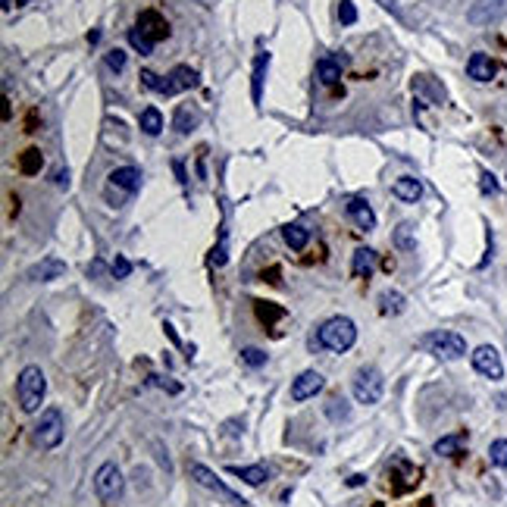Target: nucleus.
Returning a JSON list of instances; mask_svg holds the SVG:
<instances>
[{
	"mask_svg": "<svg viewBox=\"0 0 507 507\" xmlns=\"http://www.w3.org/2000/svg\"><path fill=\"white\" fill-rule=\"evenodd\" d=\"M495 72H498V66H495V60L488 54H473L467 60V75L473 81H492Z\"/></svg>",
	"mask_w": 507,
	"mask_h": 507,
	"instance_id": "15",
	"label": "nucleus"
},
{
	"mask_svg": "<svg viewBox=\"0 0 507 507\" xmlns=\"http://www.w3.org/2000/svg\"><path fill=\"white\" fill-rule=\"evenodd\" d=\"M110 185H116V188L129 191V195H135L138 188H141V169L135 166H119L110 172Z\"/></svg>",
	"mask_w": 507,
	"mask_h": 507,
	"instance_id": "16",
	"label": "nucleus"
},
{
	"mask_svg": "<svg viewBox=\"0 0 507 507\" xmlns=\"http://www.w3.org/2000/svg\"><path fill=\"white\" fill-rule=\"evenodd\" d=\"M317 341L326 348V351L345 354V351H351L354 341H357V326H354V319H348V317H332V319H326V323L319 326Z\"/></svg>",
	"mask_w": 507,
	"mask_h": 507,
	"instance_id": "1",
	"label": "nucleus"
},
{
	"mask_svg": "<svg viewBox=\"0 0 507 507\" xmlns=\"http://www.w3.org/2000/svg\"><path fill=\"white\" fill-rule=\"evenodd\" d=\"M338 19H341V26H354V22H357V7H354L351 0H341V3H338Z\"/></svg>",
	"mask_w": 507,
	"mask_h": 507,
	"instance_id": "36",
	"label": "nucleus"
},
{
	"mask_svg": "<svg viewBox=\"0 0 507 507\" xmlns=\"http://www.w3.org/2000/svg\"><path fill=\"white\" fill-rule=\"evenodd\" d=\"M122 473H119V467L116 464H101L97 467V473H95V495L103 501V504H113V501H119L122 498Z\"/></svg>",
	"mask_w": 507,
	"mask_h": 507,
	"instance_id": "6",
	"label": "nucleus"
},
{
	"mask_svg": "<svg viewBox=\"0 0 507 507\" xmlns=\"http://www.w3.org/2000/svg\"><path fill=\"white\" fill-rule=\"evenodd\" d=\"M141 85L144 88H150V91H157V95H166V88H169V81L160 79L157 72H150V69H141Z\"/></svg>",
	"mask_w": 507,
	"mask_h": 507,
	"instance_id": "31",
	"label": "nucleus"
},
{
	"mask_svg": "<svg viewBox=\"0 0 507 507\" xmlns=\"http://www.w3.org/2000/svg\"><path fill=\"white\" fill-rule=\"evenodd\" d=\"M32 282H54V279H63L66 276V264L63 260H57V257H44L41 264H34L32 270L26 272Z\"/></svg>",
	"mask_w": 507,
	"mask_h": 507,
	"instance_id": "12",
	"label": "nucleus"
},
{
	"mask_svg": "<svg viewBox=\"0 0 507 507\" xmlns=\"http://www.w3.org/2000/svg\"><path fill=\"white\" fill-rule=\"evenodd\" d=\"M241 364H248V366H264L266 364V351L264 348H241Z\"/></svg>",
	"mask_w": 507,
	"mask_h": 507,
	"instance_id": "33",
	"label": "nucleus"
},
{
	"mask_svg": "<svg viewBox=\"0 0 507 507\" xmlns=\"http://www.w3.org/2000/svg\"><path fill=\"white\" fill-rule=\"evenodd\" d=\"M26 3H28V0H16V7H26Z\"/></svg>",
	"mask_w": 507,
	"mask_h": 507,
	"instance_id": "45",
	"label": "nucleus"
},
{
	"mask_svg": "<svg viewBox=\"0 0 507 507\" xmlns=\"http://www.w3.org/2000/svg\"><path fill=\"white\" fill-rule=\"evenodd\" d=\"M188 473H191V479H195L197 486L210 488V492H217L219 498L232 501V504H238V507H244V504H248V501H244L241 495H235V492H232V488L226 486L223 479H217V473H213V470H207V467H203V464H197V460H195V464H188Z\"/></svg>",
	"mask_w": 507,
	"mask_h": 507,
	"instance_id": "7",
	"label": "nucleus"
},
{
	"mask_svg": "<svg viewBox=\"0 0 507 507\" xmlns=\"http://www.w3.org/2000/svg\"><path fill=\"white\" fill-rule=\"evenodd\" d=\"M501 16H507V0H479L470 7L467 19L473 26H488V22H498Z\"/></svg>",
	"mask_w": 507,
	"mask_h": 507,
	"instance_id": "10",
	"label": "nucleus"
},
{
	"mask_svg": "<svg viewBox=\"0 0 507 507\" xmlns=\"http://www.w3.org/2000/svg\"><path fill=\"white\" fill-rule=\"evenodd\" d=\"M348 217H351L364 232L376 229V213H372V207L364 201V197H354V201H348Z\"/></svg>",
	"mask_w": 507,
	"mask_h": 507,
	"instance_id": "18",
	"label": "nucleus"
},
{
	"mask_svg": "<svg viewBox=\"0 0 507 507\" xmlns=\"http://www.w3.org/2000/svg\"><path fill=\"white\" fill-rule=\"evenodd\" d=\"M354 398L357 404H379L382 392H386V376L376 370V366H360L354 372Z\"/></svg>",
	"mask_w": 507,
	"mask_h": 507,
	"instance_id": "4",
	"label": "nucleus"
},
{
	"mask_svg": "<svg viewBox=\"0 0 507 507\" xmlns=\"http://www.w3.org/2000/svg\"><path fill=\"white\" fill-rule=\"evenodd\" d=\"M226 260H229V254H226V238H223L217 248L210 250V264H213V266H226Z\"/></svg>",
	"mask_w": 507,
	"mask_h": 507,
	"instance_id": "39",
	"label": "nucleus"
},
{
	"mask_svg": "<svg viewBox=\"0 0 507 507\" xmlns=\"http://www.w3.org/2000/svg\"><path fill=\"white\" fill-rule=\"evenodd\" d=\"M150 382H154V386H160V388H166V392H172V395H179V392H182V388H179L176 382H166V379H163V376H150Z\"/></svg>",
	"mask_w": 507,
	"mask_h": 507,
	"instance_id": "41",
	"label": "nucleus"
},
{
	"mask_svg": "<svg viewBox=\"0 0 507 507\" xmlns=\"http://www.w3.org/2000/svg\"><path fill=\"white\" fill-rule=\"evenodd\" d=\"M372 270H376V250L372 248H357L354 250V260H351V272L357 279H370Z\"/></svg>",
	"mask_w": 507,
	"mask_h": 507,
	"instance_id": "21",
	"label": "nucleus"
},
{
	"mask_svg": "<svg viewBox=\"0 0 507 507\" xmlns=\"http://www.w3.org/2000/svg\"><path fill=\"white\" fill-rule=\"evenodd\" d=\"M172 126H176L179 135H188L191 129H197V126H201V110H197L195 103H179Z\"/></svg>",
	"mask_w": 507,
	"mask_h": 507,
	"instance_id": "19",
	"label": "nucleus"
},
{
	"mask_svg": "<svg viewBox=\"0 0 507 507\" xmlns=\"http://www.w3.org/2000/svg\"><path fill=\"white\" fill-rule=\"evenodd\" d=\"M41 166H44V157H41L38 148H28L26 154L19 157V169L26 172V176H34V172H41Z\"/></svg>",
	"mask_w": 507,
	"mask_h": 507,
	"instance_id": "28",
	"label": "nucleus"
},
{
	"mask_svg": "<svg viewBox=\"0 0 507 507\" xmlns=\"http://www.w3.org/2000/svg\"><path fill=\"white\" fill-rule=\"evenodd\" d=\"M282 238H285V244H288L291 250H304L307 241H310V232H307L304 226L291 223V226H285V229H282Z\"/></svg>",
	"mask_w": 507,
	"mask_h": 507,
	"instance_id": "25",
	"label": "nucleus"
},
{
	"mask_svg": "<svg viewBox=\"0 0 507 507\" xmlns=\"http://www.w3.org/2000/svg\"><path fill=\"white\" fill-rule=\"evenodd\" d=\"M172 169H176V176H179V182H182V185H185V182H188V179H185V166H182V163H172Z\"/></svg>",
	"mask_w": 507,
	"mask_h": 507,
	"instance_id": "42",
	"label": "nucleus"
},
{
	"mask_svg": "<svg viewBox=\"0 0 507 507\" xmlns=\"http://www.w3.org/2000/svg\"><path fill=\"white\" fill-rule=\"evenodd\" d=\"M419 348H423L426 354H433V357H439V360H460L464 354H467V341H464V335L448 332V329L426 332V335L419 338Z\"/></svg>",
	"mask_w": 507,
	"mask_h": 507,
	"instance_id": "3",
	"label": "nucleus"
},
{
	"mask_svg": "<svg viewBox=\"0 0 507 507\" xmlns=\"http://www.w3.org/2000/svg\"><path fill=\"white\" fill-rule=\"evenodd\" d=\"M166 81H169V88H166V95H179V91H191L197 85V72L191 66H176L172 72L166 75Z\"/></svg>",
	"mask_w": 507,
	"mask_h": 507,
	"instance_id": "17",
	"label": "nucleus"
},
{
	"mask_svg": "<svg viewBox=\"0 0 507 507\" xmlns=\"http://www.w3.org/2000/svg\"><path fill=\"white\" fill-rule=\"evenodd\" d=\"M488 460L501 470L507 467V439H495L492 445H488Z\"/></svg>",
	"mask_w": 507,
	"mask_h": 507,
	"instance_id": "30",
	"label": "nucleus"
},
{
	"mask_svg": "<svg viewBox=\"0 0 507 507\" xmlns=\"http://www.w3.org/2000/svg\"><path fill=\"white\" fill-rule=\"evenodd\" d=\"M464 441H467V435H464V433H457V435H445V439L435 441V454H439V457H454V454H460Z\"/></svg>",
	"mask_w": 507,
	"mask_h": 507,
	"instance_id": "27",
	"label": "nucleus"
},
{
	"mask_svg": "<svg viewBox=\"0 0 507 507\" xmlns=\"http://www.w3.org/2000/svg\"><path fill=\"white\" fill-rule=\"evenodd\" d=\"M364 482H366V476L357 473V476H351V479H348V486H364Z\"/></svg>",
	"mask_w": 507,
	"mask_h": 507,
	"instance_id": "43",
	"label": "nucleus"
},
{
	"mask_svg": "<svg viewBox=\"0 0 507 507\" xmlns=\"http://www.w3.org/2000/svg\"><path fill=\"white\" fill-rule=\"evenodd\" d=\"M410 223H401L398 229H395V244H398L401 250H413V235H410Z\"/></svg>",
	"mask_w": 507,
	"mask_h": 507,
	"instance_id": "35",
	"label": "nucleus"
},
{
	"mask_svg": "<svg viewBox=\"0 0 507 507\" xmlns=\"http://www.w3.org/2000/svg\"><path fill=\"white\" fill-rule=\"evenodd\" d=\"M473 370L482 372L486 379H492V382L504 379V364H501L498 348H492V345H479V348H476V351H473Z\"/></svg>",
	"mask_w": 507,
	"mask_h": 507,
	"instance_id": "9",
	"label": "nucleus"
},
{
	"mask_svg": "<svg viewBox=\"0 0 507 507\" xmlns=\"http://www.w3.org/2000/svg\"><path fill=\"white\" fill-rule=\"evenodd\" d=\"M392 191H395V197L404 201V203H417L419 197H423V185H419V179H413V176H401L398 182L392 185Z\"/></svg>",
	"mask_w": 507,
	"mask_h": 507,
	"instance_id": "20",
	"label": "nucleus"
},
{
	"mask_svg": "<svg viewBox=\"0 0 507 507\" xmlns=\"http://www.w3.org/2000/svg\"><path fill=\"white\" fill-rule=\"evenodd\" d=\"M379 3H382L386 10H398V0H379Z\"/></svg>",
	"mask_w": 507,
	"mask_h": 507,
	"instance_id": "44",
	"label": "nucleus"
},
{
	"mask_svg": "<svg viewBox=\"0 0 507 507\" xmlns=\"http://www.w3.org/2000/svg\"><path fill=\"white\" fill-rule=\"evenodd\" d=\"M232 476H238V479H244L248 486H264V479H270V470L266 467H229Z\"/></svg>",
	"mask_w": 507,
	"mask_h": 507,
	"instance_id": "26",
	"label": "nucleus"
},
{
	"mask_svg": "<svg viewBox=\"0 0 507 507\" xmlns=\"http://www.w3.org/2000/svg\"><path fill=\"white\" fill-rule=\"evenodd\" d=\"M282 307L270 304V301H257V317L264 319V323H272V319H282Z\"/></svg>",
	"mask_w": 507,
	"mask_h": 507,
	"instance_id": "34",
	"label": "nucleus"
},
{
	"mask_svg": "<svg viewBox=\"0 0 507 507\" xmlns=\"http://www.w3.org/2000/svg\"><path fill=\"white\" fill-rule=\"evenodd\" d=\"M129 44H132V48H135L141 57H150V54H154V41H150L138 26L129 28Z\"/></svg>",
	"mask_w": 507,
	"mask_h": 507,
	"instance_id": "29",
	"label": "nucleus"
},
{
	"mask_svg": "<svg viewBox=\"0 0 507 507\" xmlns=\"http://www.w3.org/2000/svg\"><path fill=\"white\" fill-rule=\"evenodd\" d=\"M266 69H270V54L260 50L257 60H254V75H250V101L260 107L264 101V81H266Z\"/></svg>",
	"mask_w": 507,
	"mask_h": 507,
	"instance_id": "14",
	"label": "nucleus"
},
{
	"mask_svg": "<svg viewBox=\"0 0 507 507\" xmlns=\"http://www.w3.org/2000/svg\"><path fill=\"white\" fill-rule=\"evenodd\" d=\"M479 188H482V195H498V182H495L492 172H482L479 176Z\"/></svg>",
	"mask_w": 507,
	"mask_h": 507,
	"instance_id": "40",
	"label": "nucleus"
},
{
	"mask_svg": "<svg viewBox=\"0 0 507 507\" xmlns=\"http://www.w3.org/2000/svg\"><path fill=\"white\" fill-rule=\"evenodd\" d=\"M66 435V423H63V410L60 407H48L41 413V419L34 423V441H38L44 451H54L57 445Z\"/></svg>",
	"mask_w": 507,
	"mask_h": 507,
	"instance_id": "5",
	"label": "nucleus"
},
{
	"mask_svg": "<svg viewBox=\"0 0 507 507\" xmlns=\"http://www.w3.org/2000/svg\"><path fill=\"white\" fill-rule=\"evenodd\" d=\"M326 379L319 376L317 370H304L295 382H291V401H307V398H317L323 392Z\"/></svg>",
	"mask_w": 507,
	"mask_h": 507,
	"instance_id": "11",
	"label": "nucleus"
},
{
	"mask_svg": "<svg viewBox=\"0 0 507 507\" xmlns=\"http://www.w3.org/2000/svg\"><path fill=\"white\" fill-rule=\"evenodd\" d=\"M407 307V298L401 295V291H382L379 295V313H386V317H398V313H404Z\"/></svg>",
	"mask_w": 507,
	"mask_h": 507,
	"instance_id": "23",
	"label": "nucleus"
},
{
	"mask_svg": "<svg viewBox=\"0 0 507 507\" xmlns=\"http://www.w3.org/2000/svg\"><path fill=\"white\" fill-rule=\"evenodd\" d=\"M341 63H345V57L338 60V57H323V60L317 63V79L323 81V85H335L338 79H341Z\"/></svg>",
	"mask_w": 507,
	"mask_h": 507,
	"instance_id": "22",
	"label": "nucleus"
},
{
	"mask_svg": "<svg viewBox=\"0 0 507 507\" xmlns=\"http://www.w3.org/2000/svg\"><path fill=\"white\" fill-rule=\"evenodd\" d=\"M410 88H413V95H417V103H419V107H429V103H445V101H448L445 85H441V81L435 79V75H429V72L413 75Z\"/></svg>",
	"mask_w": 507,
	"mask_h": 507,
	"instance_id": "8",
	"label": "nucleus"
},
{
	"mask_svg": "<svg viewBox=\"0 0 507 507\" xmlns=\"http://www.w3.org/2000/svg\"><path fill=\"white\" fill-rule=\"evenodd\" d=\"M135 26L141 28V32L148 34V38L154 41V44H157V41H163V38H166V34H169L166 19H163V16L157 13V10H144V13L138 16V22H135Z\"/></svg>",
	"mask_w": 507,
	"mask_h": 507,
	"instance_id": "13",
	"label": "nucleus"
},
{
	"mask_svg": "<svg viewBox=\"0 0 507 507\" xmlns=\"http://www.w3.org/2000/svg\"><path fill=\"white\" fill-rule=\"evenodd\" d=\"M107 66L113 69V72H122V69H126V54H122L119 48L107 50Z\"/></svg>",
	"mask_w": 507,
	"mask_h": 507,
	"instance_id": "38",
	"label": "nucleus"
},
{
	"mask_svg": "<svg viewBox=\"0 0 507 507\" xmlns=\"http://www.w3.org/2000/svg\"><path fill=\"white\" fill-rule=\"evenodd\" d=\"M138 126H141V132L144 135H160L163 132V113L157 107H144L141 110V116H138Z\"/></svg>",
	"mask_w": 507,
	"mask_h": 507,
	"instance_id": "24",
	"label": "nucleus"
},
{
	"mask_svg": "<svg viewBox=\"0 0 507 507\" xmlns=\"http://www.w3.org/2000/svg\"><path fill=\"white\" fill-rule=\"evenodd\" d=\"M44 395H48V379L41 372V366H26L16 379V398H19V407L26 413H38L41 404H44Z\"/></svg>",
	"mask_w": 507,
	"mask_h": 507,
	"instance_id": "2",
	"label": "nucleus"
},
{
	"mask_svg": "<svg viewBox=\"0 0 507 507\" xmlns=\"http://www.w3.org/2000/svg\"><path fill=\"white\" fill-rule=\"evenodd\" d=\"M110 272H113L116 279H129L132 276V264L126 257H116L113 264H110Z\"/></svg>",
	"mask_w": 507,
	"mask_h": 507,
	"instance_id": "37",
	"label": "nucleus"
},
{
	"mask_svg": "<svg viewBox=\"0 0 507 507\" xmlns=\"http://www.w3.org/2000/svg\"><path fill=\"white\" fill-rule=\"evenodd\" d=\"M326 413H329V419H348L351 417V407H348V401L345 398H332L329 404H326Z\"/></svg>",
	"mask_w": 507,
	"mask_h": 507,
	"instance_id": "32",
	"label": "nucleus"
}]
</instances>
